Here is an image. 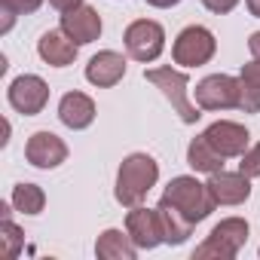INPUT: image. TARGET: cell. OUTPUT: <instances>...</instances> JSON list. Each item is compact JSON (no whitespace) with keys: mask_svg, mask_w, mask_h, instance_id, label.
<instances>
[{"mask_svg":"<svg viewBox=\"0 0 260 260\" xmlns=\"http://www.w3.org/2000/svg\"><path fill=\"white\" fill-rule=\"evenodd\" d=\"M156 181H159V162L150 153H128L119 162L113 196H116L119 205L135 208L147 199V193L156 187Z\"/></svg>","mask_w":260,"mask_h":260,"instance_id":"obj_1","label":"cell"},{"mask_svg":"<svg viewBox=\"0 0 260 260\" xmlns=\"http://www.w3.org/2000/svg\"><path fill=\"white\" fill-rule=\"evenodd\" d=\"M162 199H169L190 223H202V220L217 208V202H214L208 184H202V181H196V178H190V175L172 178L169 187H166V193H162Z\"/></svg>","mask_w":260,"mask_h":260,"instance_id":"obj_2","label":"cell"},{"mask_svg":"<svg viewBox=\"0 0 260 260\" xmlns=\"http://www.w3.org/2000/svg\"><path fill=\"white\" fill-rule=\"evenodd\" d=\"M144 80L147 83H153L169 101H172V107L178 110V116L187 122V125H193L202 113H199V107L190 101V80H187V74L184 71H175V68H150V71H144Z\"/></svg>","mask_w":260,"mask_h":260,"instance_id":"obj_3","label":"cell"},{"mask_svg":"<svg viewBox=\"0 0 260 260\" xmlns=\"http://www.w3.org/2000/svg\"><path fill=\"white\" fill-rule=\"evenodd\" d=\"M248 242V220L245 217H223L214 223L208 239L193 251V257H217V260H233Z\"/></svg>","mask_w":260,"mask_h":260,"instance_id":"obj_4","label":"cell"},{"mask_svg":"<svg viewBox=\"0 0 260 260\" xmlns=\"http://www.w3.org/2000/svg\"><path fill=\"white\" fill-rule=\"evenodd\" d=\"M214 52H217V40H214V34H211L208 28H202V25L184 28V31L175 37V46H172V58H175V64H181V68H202V64H208V61L214 58Z\"/></svg>","mask_w":260,"mask_h":260,"instance_id":"obj_5","label":"cell"},{"mask_svg":"<svg viewBox=\"0 0 260 260\" xmlns=\"http://www.w3.org/2000/svg\"><path fill=\"white\" fill-rule=\"evenodd\" d=\"M122 40H125V52L132 55L135 61H156L159 55H162V49H166V31H162V25L159 22H153V19H138V22H132L125 28V34H122Z\"/></svg>","mask_w":260,"mask_h":260,"instance_id":"obj_6","label":"cell"},{"mask_svg":"<svg viewBox=\"0 0 260 260\" xmlns=\"http://www.w3.org/2000/svg\"><path fill=\"white\" fill-rule=\"evenodd\" d=\"M7 98L13 104V110L25 113V116H37L46 104H49V86L46 80H40L37 74H22L10 83Z\"/></svg>","mask_w":260,"mask_h":260,"instance_id":"obj_7","label":"cell"},{"mask_svg":"<svg viewBox=\"0 0 260 260\" xmlns=\"http://www.w3.org/2000/svg\"><path fill=\"white\" fill-rule=\"evenodd\" d=\"M196 104L202 110H230L239 107V77L211 74L196 86Z\"/></svg>","mask_w":260,"mask_h":260,"instance_id":"obj_8","label":"cell"},{"mask_svg":"<svg viewBox=\"0 0 260 260\" xmlns=\"http://www.w3.org/2000/svg\"><path fill=\"white\" fill-rule=\"evenodd\" d=\"M25 159L34 166V169H58L64 159H68V144L55 135V132H34L25 144Z\"/></svg>","mask_w":260,"mask_h":260,"instance_id":"obj_9","label":"cell"},{"mask_svg":"<svg viewBox=\"0 0 260 260\" xmlns=\"http://www.w3.org/2000/svg\"><path fill=\"white\" fill-rule=\"evenodd\" d=\"M205 138H208V144L220 153V156H242L245 150H248V141H251V135H248V128L242 125V122H233V119H217V122H211L205 132H202Z\"/></svg>","mask_w":260,"mask_h":260,"instance_id":"obj_10","label":"cell"},{"mask_svg":"<svg viewBox=\"0 0 260 260\" xmlns=\"http://www.w3.org/2000/svg\"><path fill=\"white\" fill-rule=\"evenodd\" d=\"M125 233L132 236V242L144 251L162 245V226H159V214L156 208H141L135 205L132 211L125 214Z\"/></svg>","mask_w":260,"mask_h":260,"instance_id":"obj_11","label":"cell"},{"mask_svg":"<svg viewBox=\"0 0 260 260\" xmlns=\"http://www.w3.org/2000/svg\"><path fill=\"white\" fill-rule=\"evenodd\" d=\"M205 184H208L217 205H242L251 196V178L242 175V172H223L220 169V172L208 175Z\"/></svg>","mask_w":260,"mask_h":260,"instance_id":"obj_12","label":"cell"},{"mask_svg":"<svg viewBox=\"0 0 260 260\" xmlns=\"http://www.w3.org/2000/svg\"><path fill=\"white\" fill-rule=\"evenodd\" d=\"M101 16H98V10H92V7H77V10H71V13H61V31L77 43V46H86V43H95L98 37H101Z\"/></svg>","mask_w":260,"mask_h":260,"instance_id":"obj_13","label":"cell"},{"mask_svg":"<svg viewBox=\"0 0 260 260\" xmlns=\"http://www.w3.org/2000/svg\"><path fill=\"white\" fill-rule=\"evenodd\" d=\"M122 77H125V58L119 52H113V49H104V52L92 55L89 64H86V80L92 86H98V89H110Z\"/></svg>","mask_w":260,"mask_h":260,"instance_id":"obj_14","label":"cell"},{"mask_svg":"<svg viewBox=\"0 0 260 260\" xmlns=\"http://www.w3.org/2000/svg\"><path fill=\"white\" fill-rule=\"evenodd\" d=\"M37 52H40V58H43L49 68H68V64L77 61L80 46L58 28V31H46V34L37 40Z\"/></svg>","mask_w":260,"mask_h":260,"instance_id":"obj_15","label":"cell"},{"mask_svg":"<svg viewBox=\"0 0 260 260\" xmlns=\"http://www.w3.org/2000/svg\"><path fill=\"white\" fill-rule=\"evenodd\" d=\"M58 119L80 132V128H89L92 119H95V101L86 95V92H68L61 101H58Z\"/></svg>","mask_w":260,"mask_h":260,"instance_id":"obj_16","label":"cell"},{"mask_svg":"<svg viewBox=\"0 0 260 260\" xmlns=\"http://www.w3.org/2000/svg\"><path fill=\"white\" fill-rule=\"evenodd\" d=\"M156 214H159V226H162V242L166 245H184L193 236V226L196 223H190L169 199H159Z\"/></svg>","mask_w":260,"mask_h":260,"instance_id":"obj_17","label":"cell"},{"mask_svg":"<svg viewBox=\"0 0 260 260\" xmlns=\"http://www.w3.org/2000/svg\"><path fill=\"white\" fill-rule=\"evenodd\" d=\"M95 254L104 257V260H135L138 245L122 230H104L95 242Z\"/></svg>","mask_w":260,"mask_h":260,"instance_id":"obj_18","label":"cell"},{"mask_svg":"<svg viewBox=\"0 0 260 260\" xmlns=\"http://www.w3.org/2000/svg\"><path fill=\"white\" fill-rule=\"evenodd\" d=\"M239 110L260 113V61H248L239 71Z\"/></svg>","mask_w":260,"mask_h":260,"instance_id":"obj_19","label":"cell"},{"mask_svg":"<svg viewBox=\"0 0 260 260\" xmlns=\"http://www.w3.org/2000/svg\"><path fill=\"white\" fill-rule=\"evenodd\" d=\"M223 159H226V156H220V153L208 144V138H205V135L193 138V141H190V147H187V166H190L193 172L214 175V172H220V169H223Z\"/></svg>","mask_w":260,"mask_h":260,"instance_id":"obj_20","label":"cell"},{"mask_svg":"<svg viewBox=\"0 0 260 260\" xmlns=\"http://www.w3.org/2000/svg\"><path fill=\"white\" fill-rule=\"evenodd\" d=\"M10 202H13L16 211H22V214H40L43 205H46V193H43L37 184H16Z\"/></svg>","mask_w":260,"mask_h":260,"instance_id":"obj_21","label":"cell"},{"mask_svg":"<svg viewBox=\"0 0 260 260\" xmlns=\"http://www.w3.org/2000/svg\"><path fill=\"white\" fill-rule=\"evenodd\" d=\"M0 242H4V257H7V260L19 257L25 236H22V230H19L10 217H4V223H0Z\"/></svg>","mask_w":260,"mask_h":260,"instance_id":"obj_22","label":"cell"},{"mask_svg":"<svg viewBox=\"0 0 260 260\" xmlns=\"http://www.w3.org/2000/svg\"><path fill=\"white\" fill-rule=\"evenodd\" d=\"M40 4H43V0H0L4 16H7V22H4V28H0V31L7 34V31L13 28V19H16V16H31V13L40 10Z\"/></svg>","mask_w":260,"mask_h":260,"instance_id":"obj_23","label":"cell"},{"mask_svg":"<svg viewBox=\"0 0 260 260\" xmlns=\"http://www.w3.org/2000/svg\"><path fill=\"white\" fill-rule=\"evenodd\" d=\"M239 159H242V162H239V172H242V175H248V178H260V144L248 147Z\"/></svg>","mask_w":260,"mask_h":260,"instance_id":"obj_24","label":"cell"},{"mask_svg":"<svg viewBox=\"0 0 260 260\" xmlns=\"http://www.w3.org/2000/svg\"><path fill=\"white\" fill-rule=\"evenodd\" d=\"M202 7L217 13V16H226V13H233L239 7V0H202Z\"/></svg>","mask_w":260,"mask_h":260,"instance_id":"obj_25","label":"cell"},{"mask_svg":"<svg viewBox=\"0 0 260 260\" xmlns=\"http://www.w3.org/2000/svg\"><path fill=\"white\" fill-rule=\"evenodd\" d=\"M49 4L58 10V13H71V10H77V7H83V0H49Z\"/></svg>","mask_w":260,"mask_h":260,"instance_id":"obj_26","label":"cell"},{"mask_svg":"<svg viewBox=\"0 0 260 260\" xmlns=\"http://www.w3.org/2000/svg\"><path fill=\"white\" fill-rule=\"evenodd\" d=\"M248 49H251V58L260 61V31H254V34L248 37Z\"/></svg>","mask_w":260,"mask_h":260,"instance_id":"obj_27","label":"cell"},{"mask_svg":"<svg viewBox=\"0 0 260 260\" xmlns=\"http://www.w3.org/2000/svg\"><path fill=\"white\" fill-rule=\"evenodd\" d=\"M147 7H156V10H169V7H178L181 0H144Z\"/></svg>","mask_w":260,"mask_h":260,"instance_id":"obj_28","label":"cell"},{"mask_svg":"<svg viewBox=\"0 0 260 260\" xmlns=\"http://www.w3.org/2000/svg\"><path fill=\"white\" fill-rule=\"evenodd\" d=\"M245 4H248V13L254 19H260V0H245Z\"/></svg>","mask_w":260,"mask_h":260,"instance_id":"obj_29","label":"cell"}]
</instances>
